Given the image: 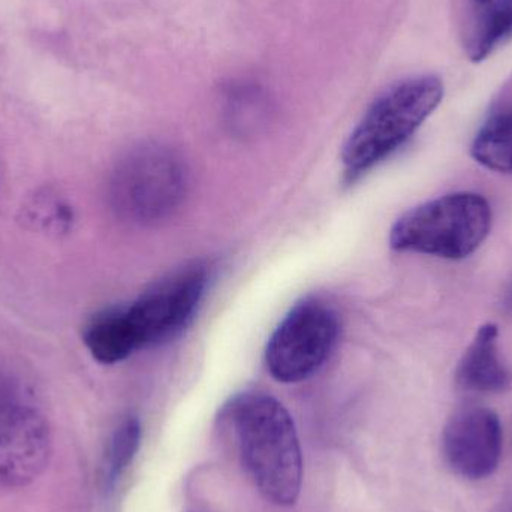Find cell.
Segmentation results:
<instances>
[{"label": "cell", "instance_id": "1", "mask_svg": "<svg viewBox=\"0 0 512 512\" xmlns=\"http://www.w3.org/2000/svg\"><path fill=\"white\" fill-rule=\"evenodd\" d=\"M222 418L261 495L279 507L294 505L303 483V456L285 406L268 394L249 391L231 399Z\"/></svg>", "mask_w": 512, "mask_h": 512}, {"label": "cell", "instance_id": "2", "mask_svg": "<svg viewBox=\"0 0 512 512\" xmlns=\"http://www.w3.org/2000/svg\"><path fill=\"white\" fill-rule=\"evenodd\" d=\"M444 92L441 78L427 74L406 78L381 93L343 146L345 182H357L400 149L439 107Z\"/></svg>", "mask_w": 512, "mask_h": 512}, {"label": "cell", "instance_id": "3", "mask_svg": "<svg viewBox=\"0 0 512 512\" xmlns=\"http://www.w3.org/2000/svg\"><path fill=\"white\" fill-rule=\"evenodd\" d=\"M492 207L474 192H456L409 210L391 228L394 251L463 259L474 254L492 230Z\"/></svg>", "mask_w": 512, "mask_h": 512}, {"label": "cell", "instance_id": "4", "mask_svg": "<svg viewBox=\"0 0 512 512\" xmlns=\"http://www.w3.org/2000/svg\"><path fill=\"white\" fill-rule=\"evenodd\" d=\"M185 189V168L176 153L161 146H143L117 162L108 197L123 221L153 224L177 209Z\"/></svg>", "mask_w": 512, "mask_h": 512}, {"label": "cell", "instance_id": "5", "mask_svg": "<svg viewBox=\"0 0 512 512\" xmlns=\"http://www.w3.org/2000/svg\"><path fill=\"white\" fill-rule=\"evenodd\" d=\"M339 337L336 310L321 298L295 304L277 325L265 349V364L276 381L295 384L315 375Z\"/></svg>", "mask_w": 512, "mask_h": 512}, {"label": "cell", "instance_id": "6", "mask_svg": "<svg viewBox=\"0 0 512 512\" xmlns=\"http://www.w3.org/2000/svg\"><path fill=\"white\" fill-rule=\"evenodd\" d=\"M209 282V265L192 262L162 277L126 306L140 349L179 336L194 319Z\"/></svg>", "mask_w": 512, "mask_h": 512}, {"label": "cell", "instance_id": "7", "mask_svg": "<svg viewBox=\"0 0 512 512\" xmlns=\"http://www.w3.org/2000/svg\"><path fill=\"white\" fill-rule=\"evenodd\" d=\"M51 439L41 412L14 391L0 388V487L18 489L42 474Z\"/></svg>", "mask_w": 512, "mask_h": 512}, {"label": "cell", "instance_id": "8", "mask_svg": "<svg viewBox=\"0 0 512 512\" xmlns=\"http://www.w3.org/2000/svg\"><path fill=\"white\" fill-rule=\"evenodd\" d=\"M448 466L460 477L484 480L498 469L502 456V426L492 409L469 406L448 421L442 436Z\"/></svg>", "mask_w": 512, "mask_h": 512}, {"label": "cell", "instance_id": "9", "mask_svg": "<svg viewBox=\"0 0 512 512\" xmlns=\"http://www.w3.org/2000/svg\"><path fill=\"white\" fill-rule=\"evenodd\" d=\"M462 390L475 394H501L512 387V373L499 354V330L486 324L475 334L456 370Z\"/></svg>", "mask_w": 512, "mask_h": 512}, {"label": "cell", "instance_id": "10", "mask_svg": "<svg viewBox=\"0 0 512 512\" xmlns=\"http://www.w3.org/2000/svg\"><path fill=\"white\" fill-rule=\"evenodd\" d=\"M84 343L102 364H116L140 349L126 307H111L96 313L84 328Z\"/></svg>", "mask_w": 512, "mask_h": 512}, {"label": "cell", "instance_id": "11", "mask_svg": "<svg viewBox=\"0 0 512 512\" xmlns=\"http://www.w3.org/2000/svg\"><path fill=\"white\" fill-rule=\"evenodd\" d=\"M471 155L489 170L512 174V113L496 114L481 126Z\"/></svg>", "mask_w": 512, "mask_h": 512}, {"label": "cell", "instance_id": "12", "mask_svg": "<svg viewBox=\"0 0 512 512\" xmlns=\"http://www.w3.org/2000/svg\"><path fill=\"white\" fill-rule=\"evenodd\" d=\"M140 441L141 426L137 418H128L117 427L105 460V481L108 486H113L131 465L140 447Z\"/></svg>", "mask_w": 512, "mask_h": 512}, {"label": "cell", "instance_id": "13", "mask_svg": "<svg viewBox=\"0 0 512 512\" xmlns=\"http://www.w3.org/2000/svg\"><path fill=\"white\" fill-rule=\"evenodd\" d=\"M512 35V8L495 20L478 23L468 41V56L472 62H481L493 53L501 42Z\"/></svg>", "mask_w": 512, "mask_h": 512}, {"label": "cell", "instance_id": "14", "mask_svg": "<svg viewBox=\"0 0 512 512\" xmlns=\"http://www.w3.org/2000/svg\"><path fill=\"white\" fill-rule=\"evenodd\" d=\"M472 3L481 14L480 23L502 17L512 8V0H472Z\"/></svg>", "mask_w": 512, "mask_h": 512}, {"label": "cell", "instance_id": "15", "mask_svg": "<svg viewBox=\"0 0 512 512\" xmlns=\"http://www.w3.org/2000/svg\"><path fill=\"white\" fill-rule=\"evenodd\" d=\"M511 304H512V300H511Z\"/></svg>", "mask_w": 512, "mask_h": 512}]
</instances>
